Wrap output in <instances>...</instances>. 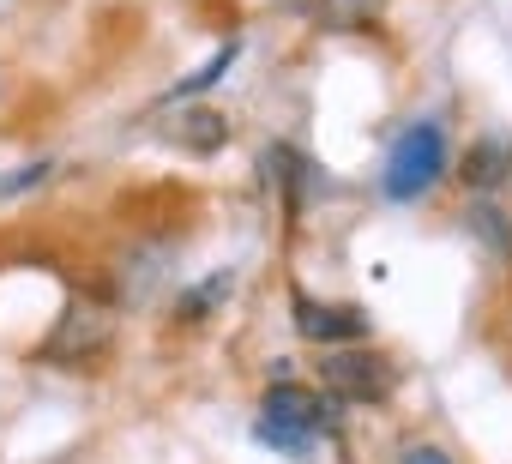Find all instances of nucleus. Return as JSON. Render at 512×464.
<instances>
[{
    "instance_id": "obj_1",
    "label": "nucleus",
    "mask_w": 512,
    "mask_h": 464,
    "mask_svg": "<svg viewBox=\"0 0 512 464\" xmlns=\"http://www.w3.org/2000/svg\"><path fill=\"white\" fill-rule=\"evenodd\" d=\"M440 175H446V133H440V121H410L392 139L386 163H380V193L404 205V199H422Z\"/></svg>"
},
{
    "instance_id": "obj_2",
    "label": "nucleus",
    "mask_w": 512,
    "mask_h": 464,
    "mask_svg": "<svg viewBox=\"0 0 512 464\" xmlns=\"http://www.w3.org/2000/svg\"><path fill=\"white\" fill-rule=\"evenodd\" d=\"M320 374H326L332 404H386V392H392V380H398L392 362H386L380 350H356V344L326 350Z\"/></svg>"
},
{
    "instance_id": "obj_3",
    "label": "nucleus",
    "mask_w": 512,
    "mask_h": 464,
    "mask_svg": "<svg viewBox=\"0 0 512 464\" xmlns=\"http://www.w3.org/2000/svg\"><path fill=\"white\" fill-rule=\"evenodd\" d=\"M260 416H266V422H284V428H296V434H308V440L338 434V404L320 398V392H308V386H296V380L266 386V410H260Z\"/></svg>"
},
{
    "instance_id": "obj_4",
    "label": "nucleus",
    "mask_w": 512,
    "mask_h": 464,
    "mask_svg": "<svg viewBox=\"0 0 512 464\" xmlns=\"http://www.w3.org/2000/svg\"><path fill=\"white\" fill-rule=\"evenodd\" d=\"M296 332L308 344H326V350H344V344H368V314L350 308V302H314V296H296Z\"/></svg>"
},
{
    "instance_id": "obj_5",
    "label": "nucleus",
    "mask_w": 512,
    "mask_h": 464,
    "mask_svg": "<svg viewBox=\"0 0 512 464\" xmlns=\"http://www.w3.org/2000/svg\"><path fill=\"white\" fill-rule=\"evenodd\" d=\"M91 344H109V314L91 308V302H73L67 308V326L49 338V356H85Z\"/></svg>"
},
{
    "instance_id": "obj_6",
    "label": "nucleus",
    "mask_w": 512,
    "mask_h": 464,
    "mask_svg": "<svg viewBox=\"0 0 512 464\" xmlns=\"http://www.w3.org/2000/svg\"><path fill=\"white\" fill-rule=\"evenodd\" d=\"M223 296H235V272H211V278L187 284V290L175 296V320H181V326H199V320H211V314L223 308Z\"/></svg>"
},
{
    "instance_id": "obj_7",
    "label": "nucleus",
    "mask_w": 512,
    "mask_h": 464,
    "mask_svg": "<svg viewBox=\"0 0 512 464\" xmlns=\"http://www.w3.org/2000/svg\"><path fill=\"white\" fill-rule=\"evenodd\" d=\"M506 175H512V139H476L470 157H464V181L476 193H494Z\"/></svg>"
},
{
    "instance_id": "obj_8",
    "label": "nucleus",
    "mask_w": 512,
    "mask_h": 464,
    "mask_svg": "<svg viewBox=\"0 0 512 464\" xmlns=\"http://www.w3.org/2000/svg\"><path fill=\"white\" fill-rule=\"evenodd\" d=\"M386 13V0H320V25L326 31H368Z\"/></svg>"
},
{
    "instance_id": "obj_9",
    "label": "nucleus",
    "mask_w": 512,
    "mask_h": 464,
    "mask_svg": "<svg viewBox=\"0 0 512 464\" xmlns=\"http://www.w3.org/2000/svg\"><path fill=\"white\" fill-rule=\"evenodd\" d=\"M253 440H260L266 452L296 458V464H308V458H314V446H320V440H308V434H296V428H284V422H266V416L253 422Z\"/></svg>"
},
{
    "instance_id": "obj_10",
    "label": "nucleus",
    "mask_w": 512,
    "mask_h": 464,
    "mask_svg": "<svg viewBox=\"0 0 512 464\" xmlns=\"http://www.w3.org/2000/svg\"><path fill=\"white\" fill-rule=\"evenodd\" d=\"M266 169L278 175V187H284V205H296V187L308 181V157H302L296 145H266Z\"/></svg>"
},
{
    "instance_id": "obj_11",
    "label": "nucleus",
    "mask_w": 512,
    "mask_h": 464,
    "mask_svg": "<svg viewBox=\"0 0 512 464\" xmlns=\"http://www.w3.org/2000/svg\"><path fill=\"white\" fill-rule=\"evenodd\" d=\"M235 55H241V43H223V49H217V55H211L199 73H187V79L175 85V97H199V91H211V85H217V79L235 67Z\"/></svg>"
},
{
    "instance_id": "obj_12",
    "label": "nucleus",
    "mask_w": 512,
    "mask_h": 464,
    "mask_svg": "<svg viewBox=\"0 0 512 464\" xmlns=\"http://www.w3.org/2000/svg\"><path fill=\"white\" fill-rule=\"evenodd\" d=\"M187 139H193L199 151H211V145L223 139V121H211V115H187Z\"/></svg>"
},
{
    "instance_id": "obj_13",
    "label": "nucleus",
    "mask_w": 512,
    "mask_h": 464,
    "mask_svg": "<svg viewBox=\"0 0 512 464\" xmlns=\"http://www.w3.org/2000/svg\"><path fill=\"white\" fill-rule=\"evenodd\" d=\"M398 464H452V458H446V446H434V440H410Z\"/></svg>"
},
{
    "instance_id": "obj_14",
    "label": "nucleus",
    "mask_w": 512,
    "mask_h": 464,
    "mask_svg": "<svg viewBox=\"0 0 512 464\" xmlns=\"http://www.w3.org/2000/svg\"><path fill=\"white\" fill-rule=\"evenodd\" d=\"M43 175H49V157H43V163H31V169H19V175H7V193H19V187H37Z\"/></svg>"
}]
</instances>
